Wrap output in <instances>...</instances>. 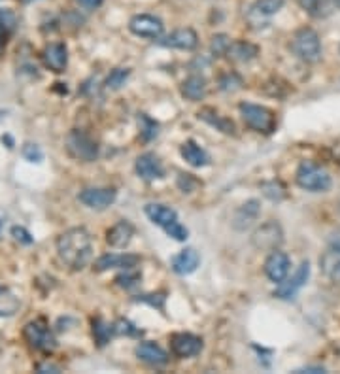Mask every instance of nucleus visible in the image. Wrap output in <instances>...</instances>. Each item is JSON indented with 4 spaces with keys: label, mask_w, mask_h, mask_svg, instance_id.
<instances>
[{
    "label": "nucleus",
    "mask_w": 340,
    "mask_h": 374,
    "mask_svg": "<svg viewBox=\"0 0 340 374\" xmlns=\"http://www.w3.org/2000/svg\"><path fill=\"white\" fill-rule=\"evenodd\" d=\"M57 256L72 271H83L93 257V238L87 229L72 227L57 238Z\"/></svg>",
    "instance_id": "f257e3e1"
},
{
    "label": "nucleus",
    "mask_w": 340,
    "mask_h": 374,
    "mask_svg": "<svg viewBox=\"0 0 340 374\" xmlns=\"http://www.w3.org/2000/svg\"><path fill=\"white\" fill-rule=\"evenodd\" d=\"M295 180L301 189L312 191V193H323V191L331 187L329 172L323 167H319V165L312 161H304L299 165Z\"/></svg>",
    "instance_id": "f03ea898"
},
{
    "label": "nucleus",
    "mask_w": 340,
    "mask_h": 374,
    "mask_svg": "<svg viewBox=\"0 0 340 374\" xmlns=\"http://www.w3.org/2000/svg\"><path fill=\"white\" fill-rule=\"evenodd\" d=\"M291 50L304 63H310V65L318 63L321 59V42H319L318 32L310 27L299 29L291 40Z\"/></svg>",
    "instance_id": "7ed1b4c3"
},
{
    "label": "nucleus",
    "mask_w": 340,
    "mask_h": 374,
    "mask_svg": "<svg viewBox=\"0 0 340 374\" xmlns=\"http://www.w3.org/2000/svg\"><path fill=\"white\" fill-rule=\"evenodd\" d=\"M238 110H240V116L244 119V123L255 132L273 134L276 131V116H274L273 110L250 103H242L238 106Z\"/></svg>",
    "instance_id": "20e7f679"
},
{
    "label": "nucleus",
    "mask_w": 340,
    "mask_h": 374,
    "mask_svg": "<svg viewBox=\"0 0 340 374\" xmlns=\"http://www.w3.org/2000/svg\"><path fill=\"white\" fill-rule=\"evenodd\" d=\"M23 337L29 342L30 348H34L38 352L50 353L57 348L55 335H53L50 325L44 320H34V322L27 323L25 329H23Z\"/></svg>",
    "instance_id": "39448f33"
},
{
    "label": "nucleus",
    "mask_w": 340,
    "mask_h": 374,
    "mask_svg": "<svg viewBox=\"0 0 340 374\" xmlns=\"http://www.w3.org/2000/svg\"><path fill=\"white\" fill-rule=\"evenodd\" d=\"M67 152L70 157L83 163L95 161L98 157V146L95 140L91 138L87 132L78 131V129H74L67 136Z\"/></svg>",
    "instance_id": "423d86ee"
},
{
    "label": "nucleus",
    "mask_w": 340,
    "mask_h": 374,
    "mask_svg": "<svg viewBox=\"0 0 340 374\" xmlns=\"http://www.w3.org/2000/svg\"><path fill=\"white\" fill-rule=\"evenodd\" d=\"M310 278V263L303 261V263L297 267L295 274L288 280H281L278 287L274 289V297H278L281 301H289L297 295L299 289H303L306 286V282Z\"/></svg>",
    "instance_id": "0eeeda50"
},
{
    "label": "nucleus",
    "mask_w": 340,
    "mask_h": 374,
    "mask_svg": "<svg viewBox=\"0 0 340 374\" xmlns=\"http://www.w3.org/2000/svg\"><path fill=\"white\" fill-rule=\"evenodd\" d=\"M281 242H284V231H281L278 221H266L253 231L252 244L257 249L273 251V249H278Z\"/></svg>",
    "instance_id": "6e6552de"
},
{
    "label": "nucleus",
    "mask_w": 340,
    "mask_h": 374,
    "mask_svg": "<svg viewBox=\"0 0 340 374\" xmlns=\"http://www.w3.org/2000/svg\"><path fill=\"white\" fill-rule=\"evenodd\" d=\"M129 29L134 37L148 38V40H157L163 37L164 25L163 21L151 14H138L134 15L133 19L129 21Z\"/></svg>",
    "instance_id": "1a4fd4ad"
},
{
    "label": "nucleus",
    "mask_w": 340,
    "mask_h": 374,
    "mask_svg": "<svg viewBox=\"0 0 340 374\" xmlns=\"http://www.w3.org/2000/svg\"><path fill=\"white\" fill-rule=\"evenodd\" d=\"M116 197H118V193L111 187H87L78 195L80 202L91 210H106L108 206L116 202Z\"/></svg>",
    "instance_id": "9d476101"
},
{
    "label": "nucleus",
    "mask_w": 340,
    "mask_h": 374,
    "mask_svg": "<svg viewBox=\"0 0 340 374\" xmlns=\"http://www.w3.org/2000/svg\"><path fill=\"white\" fill-rule=\"evenodd\" d=\"M170 350L176 357H195L202 352V338L195 337L191 333H176L170 337Z\"/></svg>",
    "instance_id": "9b49d317"
},
{
    "label": "nucleus",
    "mask_w": 340,
    "mask_h": 374,
    "mask_svg": "<svg viewBox=\"0 0 340 374\" xmlns=\"http://www.w3.org/2000/svg\"><path fill=\"white\" fill-rule=\"evenodd\" d=\"M289 267H291V259H289L288 253L280 251V249H273L265 261L266 278L274 284H280L281 280H286V276H288Z\"/></svg>",
    "instance_id": "f8f14e48"
},
{
    "label": "nucleus",
    "mask_w": 340,
    "mask_h": 374,
    "mask_svg": "<svg viewBox=\"0 0 340 374\" xmlns=\"http://www.w3.org/2000/svg\"><path fill=\"white\" fill-rule=\"evenodd\" d=\"M134 169H136V174L146 182L161 180L164 176L163 165L156 154H142L134 163Z\"/></svg>",
    "instance_id": "ddd939ff"
},
{
    "label": "nucleus",
    "mask_w": 340,
    "mask_h": 374,
    "mask_svg": "<svg viewBox=\"0 0 340 374\" xmlns=\"http://www.w3.org/2000/svg\"><path fill=\"white\" fill-rule=\"evenodd\" d=\"M197 44H199V37L189 27L176 29L161 40V45H164V48H174V50H182V52H191L197 48Z\"/></svg>",
    "instance_id": "4468645a"
},
{
    "label": "nucleus",
    "mask_w": 340,
    "mask_h": 374,
    "mask_svg": "<svg viewBox=\"0 0 340 374\" xmlns=\"http://www.w3.org/2000/svg\"><path fill=\"white\" fill-rule=\"evenodd\" d=\"M42 61L52 72H65L68 65V50L63 42H53L42 52Z\"/></svg>",
    "instance_id": "2eb2a0df"
},
{
    "label": "nucleus",
    "mask_w": 340,
    "mask_h": 374,
    "mask_svg": "<svg viewBox=\"0 0 340 374\" xmlns=\"http://www.w3.org/2000/svg\"><path fill=\"white\" fill-rule=\"evenodd\" d=\"M134 236V225L131 221L121 220L118 221L114 227H110L106 231V244L110 246V248L121 249L127 248L131 240H133Z\"/></svg>",
    "instance_id": "dca6fc26"
},
{
    "label": "nucleus",
    "mask_w": 340,
    "mask_h": 374,
    "mask_svg": "<svg viewBox=\"0 0 340 374\" xmlns=\"http://www.w3.org/2000/svg\"><path fill=\"white\" fill-rule=\"evenodd\" d=\"M259 214H261V202L257 198L248 200L242 206H238L235 218H233V227L237 231H246L248 227H252L253 221H257Z\"/></svg>",
    "instance_id": "f3484780"
},
{
    "label": "nucleus",
    "mask_w": 340,
    "mask_h": 374,
    "mask_svg": "<svg viewBox=\"0 0 340 374\" xmlns=\"http://www.w3.org/2000/svg\"><path fill=\"white\" fill-rule=\"evenodd\" d=\"M136 357L148 365H153V367H163L169 363V353L164 352L163 348L156 342H140L136 346Z\"/></svg>",
    "instance_id": "a211bd4d"
},
{
    "label": "nucleus",
    "mask_w": 340,
    "mask_h": 374,
    "mask_svg": "<svg viewBox=\"0 0 340 374\" xmlns=\"http://www.w3.org/2000/svg\"><path fill=\"white\" fill-rule=\"evenodd\" d=\"M138 257L131 256V253H106V256L98 257L95 261V271L104 272L110 269H129V267H136L138 264Z\"/></svg>",
    "instance_id": "6ab92c4d"
},
{
    "label": "nucleus",
    "mask_w": 340,
    "mask_h": 374,
    "mask_svg": "<svg viewBox=\"0 0 340 374\" xmlns=\"http://www.w3.org/2000/svg\"><path fill=\"white\" fill-rule=\"evenodd\" d=\"M200 264V256L199 251L195 248H185L182 249L180 253L174 256L172 259V271L176 272V274H193V272L197 271V267Z\"/></svg>",
    "instance_id": "aec40b11"
},
{
    "label": "nucleus",
    "mask_w": 340,
    "mask_h": 374,
    "mask_svg": "<svg viewBox=\"0 0 340 374\" xmlns=\"http://www.w3.org/2000/svg\"><path fill=\"white\" fill-rule=\"evenodd\" d=\"M180 154H182L185 161L189 163L191 167H195V169H202V167H206L208 163H210V155L206 154V149L200 147L199 144L193 142V140H187V142L182 144Z\"/></svg>",
    "instance_id": "412c9836"
},
{
    "label": "nucleus",
    "mask_w": 340,
    "mask_h": 374,
    "mask_svg": "<svg viewBox=\"0 0 340 374\" xmlns=\"http://www.w3.org/2000/svg\"><path fill=\"white\" fill-rule=\"evenodd\" d=\"M259 55V48L252 42L246 40H238V42H231L229 50H227V57L235 63H250Z\"/></svg>",
    "instance_id": "4be33fe9"
},
{
    "label": "nucleus",
    "mask_w": 340,
    "mask_h": 374,
    "mask_svg": "<svg viewBox=\"0 0 340 374\" xmlns=\"http://www.w3.org/2000/svg\"><path fill=\"white\" fill-rule=\"evenodd\" d=\"M319 267L327 278L334 284H340V249L331 246V249H327L326 253L319 257Z\"/></svg>",
    "instance_id": "5701e85b"
},
{
    "label": "nucleus",
    "mask_w": 340,
    "mask_h": 374,
    "mask_svg": "<svg viewBox=\"0 0 340 374\" xmlns=\"http://www.w3.org/2000/svg\"><path fill=\"white\" fill-rule=\"evenodd\" d=\"M286 4V0H255L250 8V21H263L270 15L278 14L281 8Z\"/></svg>",
    "instance_id": "b1692460"
},
{
    "label": "nucleus",
    "mask_w": 340,
    "mask_h": 374,
    "mask_svg": "<svg viewBox=\"0 0 340 374\" xmlns=\"http://www.w3.org/2000/svg\"><path fill=\"white\" fill-rule=\"evenodd\" d=\"M199 119H202L204 123L212 125L217 131H222L223 134H235L237 132V127L231 121L229 118L222 116L220 112H215L214 108H202L199 112Z\"/></svg>",
    "instance_id": "393cba45"
},
{
    "label": "nucleus",
    "mask_w": 340,
    "mask_h": 374,
    "mask_svg": "<svg viewBox=\"0 0 340 374\" xmlns=\"http://www.w3.org/2000/svg\"><path fill=\"white\" fill-rule=\"evenodd\" d=\"M144 212L149 220L153 221L159 227H169L170 223H174L178 220V214L174 208H170L167 205H148L144 208Z\"/></svg>",
    "instance_id": "a878e982"
},
{
    "label": "nucleus",
    "mask_w": 340,
    "mask_h": 374,
    "mask_svg": "<svg viewBox=\"0 0 340 374\" xmlns=\"http://www.w3.org/2000/svg\"><path fill=\"white\" fill-rule=\"evenodd\" d=\"M182 95L185 98H189L193 103H197V101H202L204 96H206V80L202 78V76H189L187 80H184L182 83Z\"/></svg>",
    "instance_id": "bb28decb"
},
{
    "label": "nucleus",
    "mask_w": 340,
    "mask_h": 374,
    "mask_svg": "<svg viewBox=\"0 0 340 374\" xmlns=\"http://www.w3.org/2000/svg\"><path fill=\"white\" fill-rule=\"evenodd\" d=\"M21 307V302H19V297L12 291V289H8V287H0V318H10V315H14L17 310Z\"/></svg>",
    "instance_id": "cd10ccee"
},
{
    "label": "nucleus",
    "mask_w": 340,
    "mask_h": 374,
    "mask_svg": "<svg viewBox=\"0 0 340 374\" xmlns=\"http://www.w3.org/2000/svg\"><path fill=\"white\" fill-rule=\"evenodd\" d=\"M138 125H140V136L144 142H149L159 134V123L153 121L149 116H146V114L138 116Z\"/></svg>",
    "instance_id": "c85d7f7f"
},
{
    "label": "nucleus",
    "mask_w": 340,
    "mask_h": 374,
    "mask_svg": "<svg viewBox=\"0 0 340 374\" xmlns=\"http://www.w3.org/2000/svg\"><path fill=\"white\" fill-rule=\"evenodd\" d=\"M131 76V70L129 68H114L108 78H106V87L111 89V91H118L125 85V81L129 80Z\"/></svg>",
    "instance_id": "c756f323"
},
{
    "label": "nucleus",
    "mask_w": 340,
    "mask_h": 374,
    "mask_svg": "<svg viewBox=\"0 0 340 374\" xmlns=\"http://www.w3.org/2000/svg\"><path fill=\"white\" fill-rule=\"evenodd\" d=\"M111 333H114V325L104 323L100 318L93 320V335H95V340L98 342V346L106 344L110 340Z\"/></svg>",
    "instance_id": "7c9ffc66"
},
{
    "label": "nucleus",
    "mask_w": 340,
    "mask_h": 374,
    "mask_svg": "<svg viewBox=\"0 0 340 374\" xmlns=\"http://www.w3.org/2000/svg\"><path fill=\"white\" fill-rule=\"evenodd\" d=\"M231 40L227 34H215L212 38V42H210V52L214 57H223V55H227V50H229Z\"/></svg>",
    "instance_id": "2f4dec72"
},
{
    "label": "nucleus",
    "mask_w": 340,
    "mask_h": 374,
    "mask_svg": "<svg viewBox=\"0 0 340 374\" xmlns=\"http://www.w3.org/2000/svg\"><path fill=\"white\" fill-rule=\"evenodd\" d=\"M140 278H142L140 272L134 271V267H129V269H125L123 274H119L118 278H116V282H118V286L129 289V287L136 286V284L140 282Z\"/></svg>",
    "instance_id": "473e14b6"
},
{
    "label": "nucleus",
    "mask_w": 340,
    "mask_h": 374,
    "mask_svg": "<svg viewBox=\"0 0 340 374\" xmlns=\"http://www.w3.org/2000/svg\"><path fill=\"white\" fill-rule=\"evenodd\" d=\"M242 85H244V81H242V78L235 72L223 74L222 80H220V89H223V91H229V93L242 89Z\"/></svg>",
    "instance_id": "72a5a7b5"
},
{
    "label": "nucleus",
    "mask_w": 340,
    "mask_h": 374,
    "mask_svg": "<svg viewBox=\"0 0 340 374\" xmlns=\"http://www.w3.org/2000/svg\"><path fill=\"white\" fill-rule=\"evenodd\" d=\"M164 233L169 236H172L174 240H178V242H184V240H187L189 238V231L180 223V221H174V223H170L169 227H164Z\"/></svg>",
    "instance_id": "f704fd0d"
},
{
    "label": "nucleus",
    "mask_w": 340,
    "mask_h": 374,
    "mask_svg": "<svg viewBox=\"0 0 340 374\" xmlns=\"http://www.w3.org/2000/svg\"><path fill=\"white\" fill-rule=\"evenodd\" d=\"M114 333L116 335H127V337H134V335H140V331L134 329V325L127 320H119L114 323Z\"/></svg>",
    "instance_id": "c9c22d12"
},
{
    "label": "nucleus",
    "mask_w": 340,
    "mask_h": 374,
    "mask_svg": "<svg viewBox=\"0 0 340 374\" xmlns=\"http://www.w3.org/2000/svg\"><path fill=\"white\" fill-rule=\"evenodd\" d=\"M23 155H25V159H29V161L32 163L42 161V157H44L42 149H40L36 144H25V146H23Z\"/></svg>",
    "instance_id": "e433bc0d"
},
{
    "label": "nucleus",
    "mask_w": 340,
    "mask_h": 374,
    "mask_svg": "<svg viewBox=\"0 0 340 374\" xmlns=\"http://www.w3.org/2000/svg\"><path fill=\"white\" fill-rule=\"evenodd\" d=\"M263 193H265L270 200H280V198H284V187L276 184V182L263 184Z\"/></svg>",
    "instance_id": "4c0bfd02"
},
{
    "label": "nucleus",
    "mask_w": 340,
    "mask_h": 374,
    "mask_svg": "<svg viewBox=\"0 0 340 374\" xmlns=\"http://www.w3.org/2000/svg\"><path fill=\"white\" fill-rule=\"evenodd\" d=\"M0 25H4L10 32H14L17 25V17L12 10H0Z\"/></svg>",
    "instance_id": "58836bf2"
},
{
    "label": "nucleus",
    "mask_w": 340,
    "mask_h": 374,
    "mask_svg": "<svg viewBox=\"0 0 340 374\" xmlns=\"http://www.w3.org/2000/svg\"><path fill=\"white\" fill-rule=\"evenodd\" d=\"M197 185H199V182H197L191 174H180V178H178V187L184 191V193H191Z\"/></svg>",
    "instance_id": "ea45409f"
},
{
    "label": "nucleus",
    "mask_w": 340,
    "mask_h": 374,
    "mask_svg": "<svg viewBox=\"0 0 340 374\" xmlns=\"http://www.w3.org/2000/svg\"><path fill=\"white\" fill-rule=\"evenodd\" d=\"M12 236H14L17 242L32 244V236H30V233H29V231H27V229L14 227V229H12Z\"/></svg>",
    "instance_id": "a19ab883"
},
{
    "label": "nucleus",
    "mask_w": 340,
    "mask_h": 374,
    "mask_svg": "<svg viewBox=\"0 0 340 374\" xmlns=\"http://www.w3.org/2000/svg\"><path fill=\"white\" fill-rule=\"evenodd\" d=\"M299 4L303 10H306L310 15H319V6H321V0H299Z\"/></svg>",
    "instance_id": "79ce46f5"
},
{
    "label": "nucleus",
    "mask_w": 340,
    "mask_h": 374,
    "mask_svg": "<svg viewBox=\"0 0 340 374\" xmlns=\"http://www.w3.org/2000/svg\"><path fill=\"white\" fill-rule=\"evenodd\" d=\"M36 371L38 373H61V368L53 363H40L36 365Z\"/></svg>",
    "instance_id": "37998d69"
},
{
    "label": "nucleus",
    "mask_w": 340,
    "mask_h": 374,
    "mask_svg": "<svg viewBox=\"0 0 340 374\" xmlns=\"http://www.w3.org/2000/svg\"><path fill=\"white\" fill-rule=\"evenodd\" d=\"M103 2L104 0H78V4L85 8V10H96Z\"/></svg>",
    "instance_id": "c03bdc74"
},
{
    "label": "nucleus",
    "mask_w": 340,
    "mask_h": 374,
    "mask_svg": "<svg viewBox=\"0 0 340 374\" xmlns=\"http://www.w3.org/2000/svg\"><path fill=\"white\" fill-rule=\"evenodd\" d=\"M12 32L4 27V25H0V53L4 52V48H6V42H8V37H10Z\"/></svg>",
    "instance_id": "a18cd8bd"
},
{
    "label": "nucleus",
    "mask_w": 340,
    "mask_h": 374,
    "mask_svg": "<svg viewBox=\"0 0 340 374\" xmlns=\"http://www.w3.org/2000/svg\"><path fill=\"white\" fill-rule=\"evenodd\" d=\"M297 373H326V368L323 367H304V368H299Z\"/></svg>",
    "instance_id": "49530a36"
},
{
    "label": "nucleus",
    "mask_w": 340,
    "mask_h": 374,
    "mask_svg": "<svg viewBox=\"0 0 340 374\" xmlns=\"http://www.w3.org/2000/svg\"><path fill=\"white\" fill-rule=\"evenodd\" d=\"M333 248L340 249V236H339V238H337V240H334V242H333Z\"/></svg>",
    "instance_id": "de8ad7c7"
},
{
    "label": "nucleus",
    "mask_w": 340,
    "mask_h": 374,
    "mask_svg": "<svg viewBox=\"0 0 340 374\" xmlns=\"http://www.w3.org/2000/svg\"><path fill=\"white\" fill-rule=\"evenodd\" d=\"M333 2H334V6L340 8V0H333Z\"/></svg>",
    "instance_id": "09e8293b"
},
{
    "label": "nucleus",
    "mask_w": 340,
    "mask_h": 374,
    "mask_svg": "<svg viewBox=\"0 0 340 374\" xmlns=\"http://www.w3.org/2000/svg\"><path fill=\"white\" fill-rule=\"evenodd\" d=\"M0 231H2V221H0Z\"/></svg>",
    "instance_id": "8fccbe9b"
},
{
    "label": "nucleus",
    "mask_w": 340,
    "mask_h": 374,
    "mask_svg": "<svg viewBox=\"0 0 340 374\" xmlns=\"http://www.w3.org/2000/svg\"><path fill=\"white\" fill-rule=\"evenodd\" d=\"M25 2H34V0H25Z\"/></svg>",
    "instance_id": "3c124183"
}]
</instances>
